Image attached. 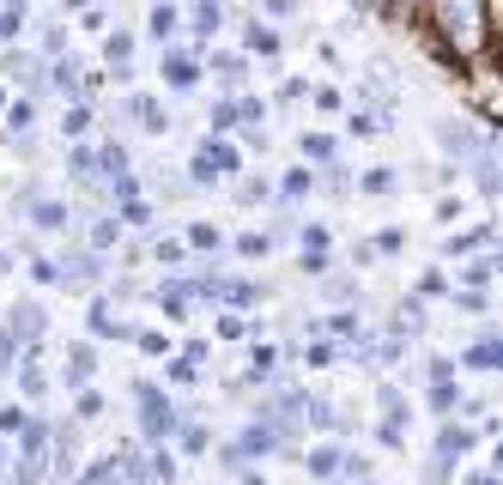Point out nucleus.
Listing matches in <instances>:
<instances>
[{"label":"nucleus","mask_w":503,"mask_h":485,"mask_svg":"<svg viewBox=\"0 0 503 485\" xmlns=\"http://www.w3.org/2000/svg\"><path fill=\"white\" fill-rule=\"evenodd\" d=\"M31 212H36V225H68V207H55V201H43Z\"/></svg>","instance_id":"14"},{"label":"nucleus","mask_w":503,"mask_h":485,"mask_svg":"<svg viewBox=\"0 0 503 485\" xmlns=\"http://www.w3.org/2000/svg\"><path fill=\"white\" fill-rule=\"evenodd\" d=\"M364 188H370V195H388V188H395V176H388V171H370Z\"/></svg>","instance_id":"19"},{"label":"nucleus","mask_w":503,"mask_h":485,"mask_svg":"<svg viewBox=\"0 0 503 485\" xmlns=\"http://www.w3.org/2000/svg\"><path fill=\"white\" fill-rule=\"evenodd\" d=\"M140 352H152V358H158V352H170V340L152 328V334H140Z\"/></svg>","instance_id":"21"},{"label":"nucleus","mask_w":503,"mask_h":485,"mask_svg":"<svg viewBox=\"0 0 503 485\" xmlns=\"http://www.w3.org/2000/svg\"><path fill=\"white\" fill-rule=\"evenodd\" d=\"M431 407H436V413H449V407H455V388H449V382H431Z\"/></svg>","instance_id":"15"},{"label":"nucleus","mask_w":503,"mask_h":485,"mask_svg":"<svg viewBox=\"0 0 503 485\" xmlns=\"http://www.w3.org/2000/svg\"><path fill=\"white\" fill-rule=\"evenodd\" d=\"M152 31H158V36L176 31V12H170V6H158V12H152Z\"/></svg>","instance_id":"20"},{"label":"nucleus","mask_w":503,"mask_h":485,"mask_svg":"<svg viewBox=\"0 0 503 485\" xmlns=\"http://www.w3.org/2000/svg\"><path fill=\"white\" fill-rule=\"evenodd\" d=\"M134 401H140V425H146V437H152V443L176 437V413L158 401V388H152V382H134Z\"/></svg>","instance_id":"2"},{"label":"nucleus","mask_w":503,"mask_h":485,"mask_svg":"<svg viewBox=\"0 0 503 485\" xmlns=\"http://www.w3.org/2000/svg\"><path fill=\"white\" fill-rule=\"evenodd\" d=\"M267 449H279V431H273V418L261 413V418H249V431H243V449H236V455H267Z\"/></svg>","instance_id":"3"},{"label":"nucleus","mask_w":503,"mask_h":485,"mask_svg":"<svg viewBox=\"0 0 503 485\" xmlns=\"http://www.w3.org/2000/svg\"><path fill=\"white\" fill-rule=\"evenodd\" d=\"M309 473H322V480L339 473V449H315V455H309Z\"/></svg>","instance_id":"9"},{"label":"nucleus","mask_w":503,"mask_h":485,"mask_svg":"<svg viewBox=\"0 0 503 485\" xmlns=\"http://www.w3.org/2000/svg\"><path fill=\"white\" fill-rule=\"evenodd\" d=\"M303 152H309L315 164H328V158H334V139H328V134H309V139H303Z\"/></svg>","instance_id":"10"},{"label":"nucleus","mask_w":503,"mask_h":485,"mask_svg":"<svg viewBox=\"0 0 503 485\" xmlns=\"http://www.w3.org/2000/svg\"><path fill=\"white\" fill-rule=\"evenodd\" d=\"M195 25H201V31H219V6H212V0H206L201 12H195Z\"/></svg>","instance_id":"24"},{"label":"nucleus","mask_w":503,"mask_h":485,"mask_svg":"<svg viewBox=\"0 0 503 485\" xmlns=\"http://www.w3.org/2000/svg\"><path fill=\"white\" fill-rule=\"evenodd\" d=\"M6 334H25V346H36V340H43V310H36V304H19L12 322H6Z\"/></svg>","instance_id":"4"},{"label":"nucleus","mask_w":503,"mask_h":485,"mask_svg":"<svg viewBox=\"0 0 503 485\" xmlns=\"http://www.w3.org/2000/svg\"><path fill=\"white\" fill-rule=\"evenodd\" d=\"M55 437H61V443H55V461H61V473H68L73 461H79V431H73V425H61Z\"/></svg>","instance_id":"6"},{"label":"nucleus","mask_w":503,"mask_h":485,"mask_svg":"<svg viewBox=\"0 0 503 485\" xmlns=\"http://www.w3.org/2000/svg\"><path fill=\"white\" fill-rule=\"evenodd\" d=\"M467 364H479V370H491V364H498V340L485 334V346H473V352H467Z\"/></svg>","instance_id":"11"},{"label":"nucleus","mask_w":503,"mask_h":485,"mask_svg":"<svg viewBox=\"0 0 503 485\" xmlns=\"http://www.w3.org/2000/svg\"><path fill=\"white\" fill-rule=\"evenodd\" d=\"M309 188H315V182H309V171H291V176H285V201H303Z\"/></svg>","instance_id":"13"},{"label":"nucleus","mask_w":503,"mask_h":485,"mask_svg":"<svg viewBox=\"0 0 503 485\" xmlns=\"http://www.w3.org/2000/svg\"><path fill=\"white\" fill-rule=\"evenodd\" d=\"M236 485H267V480H261V473H243V480H236Z\"/></svg>","instance_id":"25"},{"label":"nucleus","mask_w":503,"mask_h":485,"mask_svg":"<svg viewBox=\"0 0 503 485\" xmlns=\"http://www.w3.org/2000/svg\"><path fill=\"white\" fill-rule=\"evenodd\" d=\"M431 25L455 49V61L473 68L491 49V0H431Z\"/></svg>","instance_id":"1"},{"label":"nucleus","mask_w":503,"mask_h":485,"mask_svg":"<svg viewBox=\"0 0 503 485\" xmlns=\"http://www.w3.org/2000/svg\"><path fill=\"white\" fill-rule=\"evenodd\" d=\"M109 242H116V225H109V219H103V225H92V249H109Z\"/></svg>","instance_id":"22"},{"label":"nucleus","mask_w":503,"mask_h":485,"mask_svg":"<svg viewBox=\"0 0 503 485\" xmlns=\"http://www.w3.org/2000/svg\"><path fill=\"white\" fill-rule=\"evenodd\" d=\"M92 377V346H73V358H68V382H85Z\"/></svg>","instance_id":"8"},{"label":"nucleus","mask_w":503,"mask_h":485,"mask_svg":"<svg viewBox=\"0 0 503 485\" xmlns=\"http://www.w3.org/2000/svg\"><path fill=\"white\" fill-rule=\"evenodd\" d=\"M206 443H212V437H206V425H182V449H188V455H201Z\"/></svg>","instance_id":"12"},{"label":"nucleus","mask_w":503,"mask_h":485,"mask_svg":"<svg viewBox=\"0 0 503 485\" xmlns=\"http://www.w3.org/2000/svg\"><path fill=\"white\" fill-rule=\"evenodd\" d=\"M249 55H279V36L267 25H249Z\"/></svg>","instance_id":"7"},{"label":"nucleus","mask_w":503,"mask_h":485,"mask_svg":"<svg viewBox=\"0 0 503 485\" xmlns=\"http://www.w3.org/2000/svg\"><path fill=\"white\" fill-rule=\"evenodd\" d=\"M188 242H195V249H219V231H212V225H195Z\"/></svg>","instance_id":"18"},{"label":"nucleus","mask_w":503,"mask_h":485,"mask_svg":"<svg viewBox=\"0 0 503 485\" xmlns=\"http://www.w3.org/2000/svg\"><path fill=\"white\" fill-rule=\"evenodd\" d=\"M128 49H134V43H128V31L109 36V61H128Z\"/></svg>","instance_id":"23"},{"label":"nucleus","mask_w":503,"mask_h":485,"mask_svg":"<svg viewBox=\"0 0 503 485\" xmlns=\"http://www.w3.org/2000/svg\"><path fill=\"white\" fill-rule=\"evenodd\" d=\"M467 449H473L467 425H443V431H436V455H443V461H455V455H467Z\"/></svg>","instance_id":"5"},{"label":"nucleus","mask_w":503,"mask_h":485,"mask_svg":"<svg viewBox=\"0 0 503 485\" xmlns=\"http://www.w3.org/2000/svg\"><path fill=\"white\" fill-rule=\"evenodd\" d=\"M164 73H170V79H176V85H188V79H195V68H188L182 55H170V61H164Z\"/></svg>","instance_id":"17"},{"label":"nucleus","mask_w":503,"mask_h":485,"mask_svg":"<svg viewBox=\"0 0 503 485\" xmlns=\"http://www.w3.org/2000/svg\"><path fill=\"white\" fill-rule=\"evenodd\" d=\"M236 249H243V255H267L273 242H267V237H261V231H249V237H236Z\"/></svg>","instance_id":"16"}]
</instances>
